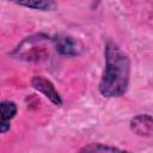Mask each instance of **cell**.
<instances>
[{
    "instance_id": "7",
    "label": "cell",
    "mask_w": 153,
    "mask_h": 153,
    "mask_svg": "<svg viewBox=\"0 0 153 153\" xmlns=\"http://www.w3.org/2000/svg\"><path fill=\"white\" fill-rule=\"evenodd\" d=\"M19 6L33 8V10H39V11H51L56 8L57 4L55 1H45V0H32V1H17L16 2Z\"/></svg>"
},
{
    "instance_id": "4",
    "label": "cell",
    "mask_w": 153,
    "mask_h": 153,
    "mask_svg": "<svg viewBox=\"0 0 153 153\" xmlns=\"http://www.w3.org/2000/svg\"><path fill=\"white\" fill-rule=\"evenodd\" d=\"M130 129L140 136H151L153 131L152 117L147 114H140L131 118Z\"/></svg>"
},
{
    "instance_id": "2",
    "label": "cell",
    "mask_w": 153,
    "mask_h": 153,
    "mask_svg": "<svg viewBox=\"0 0 153 153\" xmlns=\"http://www.w3.org/2000/svg\"><path fill=\"white\" fill-rule=\"evenodd\" d=\"M51 42L55 50L61 55L79 56L84 53L82 42L71 35H66V33L56 35L51 38Z\"/></svg>"
},
{
    "instance_id": "3",
    "label": "cell",
    "mask_w": 153,
    "mask_h": 153,
    "mask_svg": "<svg viewBox=\"0 0 153 153\" xmlns=\"http://www.w3.org/2000/svg\"><path fill=\"white\" fill-rule=\"evenodd\" d=\"M31 86L36 91L42 93L44 97H47L53 104H55L57 106L62 105V98H61L60 93L57 92V90L55 88L54 84L49 79L44 78L43 75H35L31 79Z\"/></svg>"
},
{
    "instance_id": "1",
    "label": "cell",
    "mask_w": 153,
    "mask_h": 153,
    "mask_svg": "<svg viewBox=\"0 0 153 153\" xmlns=\"http://www.w3.org/2000/svg\"><path fill=\"white\" fill-rule=\"evenodd\" d=\"M105 68L99 82L103 97H120L126 93L130 76V60L115 43L109 41L105 45Z\"/></svg>"
},
{
    "instance_id": "5",
    "label": "cell",
    "mask_w": 153,
    "mask_h": 153,
    "mask_svg": "<svg viewBox=\"0 0 153 153\" xmlns=\"http://www.w3.org/2000/svg\"><path fill=\"white\" fill-rule=\"evenodd\" d=\"M17 114V105L13 102H0V133H6L11 128V120Z\"/></svg>"
},
{
    "instance_id": "6",
    "label": "cell",
    "mask_w": 153,
    "mask_h": 153,
    "mask_svg": "<svg viewBox=\"0 0 153 153\" xmlns=\"http://www.w3.org/2000/svg\"><path fill=\"white\" fill-rule=\"evenodd\" d=\"M78 153H131L129 151H124L117 147H112L103 143H90L84 146L78 151Z\"/></svg>"
}]
</instances>
